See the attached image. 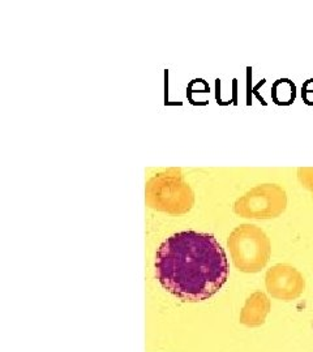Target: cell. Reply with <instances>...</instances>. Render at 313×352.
I'll return each instance as SVG.
<instances>
[{"label": "cell", "mask_w": 313, "mask_h": 352, "mask_svg": "<svg viewBox=\"0 0 313 352\" xmlns=\"http://www.w3.org/2000/svg\"><path fill=\"white\" fill-rule=\"evenodd\" d=\"M155 277L182 302L208 300L228 277L226 252L213 235L183 231L167 238L155 254Z\"/></svg>", "instance_id": "6da1fadb"}, {"label": "cell", "mask_w": 313, "mask_h": 352, "mask_svg": "<svg viewBox=\"0 0 313 352\" xmlns=\"http://www.w3.org/2000/svg\"><path fill=\"white\" fill-rule=\"evenodd\" d=\"M233 263L241 273L253 274L261 272L269 263L272 245L268 235L255 225H240L227 239Z\"/></svg>", "instance_id": "7a4b0ae2"}, {"label": "cell", "mask_w": 313, "mask_h": 352, "mask_svg": "<svg viewBox=\"0 0 313 352\" xmlns=\"http://www.w3.org/2000/svg\"><path fill=\"white\" fill-rule=\"evenodd\" d=\"M193 192L182 176L170 171L158 174L147 186V204L151 209L170 214H184L193 206Z\"/></svg>", "instance_id": "3957f363"}, {"label": "cell", "mask_w": 313, "mask_h": 352, "mask_svg": "<svg viewBox=\"0 0 313 352\" xmlns=\"http://www.w3.org/2000/svg\"><path fill=\"white\" fill-rule=\"evenodd\" d=\"M288 208V195L277 184H261L248 190L234 204L239 217L250 219H273Z\"/></svg>", "instance_id": "277c9868"}, {"label": "cell", "mask_w": 313, "mask_h": 352, "mask_svg": "<svg viewBox=\"0 0 313 352\" xmlns=\"http://www.w3.org/2000/svg\"><path fill=\"white\" fill-rule=\"evenodd\" d=\"M265 286L272 298L292 302L305 291V279L301 272L288 264L272 266L265 276Z\"/></svg>", "instance_id": "5b68a950"}, {"label": "cell", "mask_w": 313, "mask_h": 352, "mask_svg": "<svg viewBox=\"0 0 313 352\" xmlns=\"http://www.w3.org/2000/svg\"><path fill=\"white\" fill-rule=\"evenodd\" d=\"M272 304L263 292H253L240 311L239 321L247 327H263L270 314Z\"/></svg>", "instance_id": "8992f818"}, {"label": "cell", "mask_w": 313, "mask_h": 352, "mask_svg": "<svg viewBox=\"0 0 313 352\" xmlns=\"http://www.w3.org/2000/svg\"><path fill=\"white\" fill-rule=\"evenodd\" d=\"M295 97H296V88L288 78L278 80L273 84L272 98L277 104H279V106L291 104L292 102L295 101Z\"/></svg>", "instance_id": "52a82bcc"}, {"label": "cell", "mask_w": 313, "mask_h": 352, "mask_svg": "<svg viewBox=\"0 0 313 352\" xmlns=\"http://www.w3.org/2000/svg\"><path fill=\"white\" fill-rule=\"evenodd\" d=\"M298 177L301 186L313 193V168H299Z\"/></svg>", "instance_id": "ba28073f"}]
</instances>
